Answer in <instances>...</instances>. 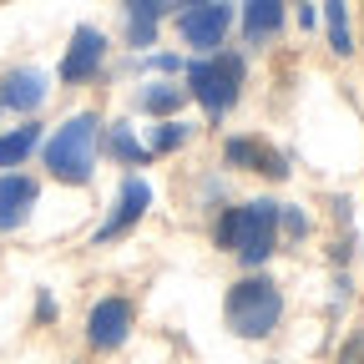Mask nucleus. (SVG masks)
I'll return each mask as SVG.
<instances>
[{"instance_id": "6e6552de", "label": "nucleus", "mask_w": 364, "mask_h": 364, "mask_svg": "<svg viewBox=\"0 0 364 364\" xmlns=\"http://www.w3.org/2000/svg\"><path fill=\"white\" fill-rule=\"evenodd\" d=\"M132 334V304L127 299H102L86 314V344L91 349H117Z\"/></svg>"}, {"instance_id": "20e7f679", "label": "nucleus", "mask_w": 364, "mask_h": 364, "mask_svg": "<svg viewBox=\"0 0 364 364\" xmlns=\"http://www.w3.org/2000/svg\"><path fill=\"white\" fill-rule=\"evenodd\" d=\"M238 86H243V56H233V51H218V56L188 66V97H198V107L208 117H228V112H233Z\"/></svg>"}, {"instance_id": "f3484780", "label": "nucleus", "mask_w": 364, "mask_h": 364, "mask_svg": "<svg viewBox=\"0 0 364 364\" xmlns=\"http://www.w3.org/2000/svg\"><path fill=\"white\" fill-rule=\"evenodd\" d=\"M112 157H117V162H127V167H136V162H147L152 152H147L142 142H136V136H132L127 127H117V132H112Z\"/></svg>"}, {"instance_id": "1a4fd4ad", "label": "nucleus", "mask_w": 364, "mask_h": 364, "mask_svg": "<svg viewBox=\"0 0 364 364\" xmlns=\"http://www.w3.org/2000/svg\"><path fill=\"white\" fill-rule=\"evenodd\" d=\"M46 71H36V66H16V71H6L0 76V107H11V112H36L41 102H46Z\"/></svg>"}, {"instance_id": "4468645a", "label": "nucleus", "mask_w": 364, "mask_h": 364, "mask_svg": "<svg viewBox=\"0 0 364 364\" xmlns=\"http://www.w3.org/2000/svg\"><path fill=\"white\" fill-rule=\"evenodd\" d=\"M182 102H188V86H177V81H152L142 97H136V107H142L147 117H172Z\"/></svg>"}, {"instance_id": "aec40b11", "label": "nucleus", "mask_w": 364, "mask_h": 364, "mask_svg": "<svg viewBox=\"0 0 364 364\" xmlns=\"http://www.w3.org/2000/svg\"><path fill=\"white\" fill-rule=\"evenodd\" d=\"M147 66H152V71H182V61H177V56H152Z\"/></svg>"}, {"instance_id": "412c9836", "label": "nucleus", "mask_w": 364, "mask_h": 364, "mask_svg": "<svg viewBox=\"0 0 364 364\" xmlns=\"http://www.w3.org/2000/svg\"><path fill=\"white\" fill-rule=\"evenodd\" d=\"M359 349H364V339H354V344L344 349V359H339V364H354V359H359Z\"/></svg>"}, {"instance_id": "f8f14e48", "label": "nucleus", "mask_w": 364, "mask_h": 364, "mask_svg": "<svg viewBox=\"0 0 364 364\" xmlns=\"http://www.w3.org/2000/svg\"><path fill=\"white\" fill-rule=\"evenodd\" d=\"M167 16V0H127V41L136 51H147L157 41V26Z\"/></svg>"}, {"instance_id": "f03ea898", "label": "nucleus", "mask_w": 364, "mask_h": 364, "mask_svg": "<svg viewBox=\"0 0 364 364\" xmlns=\"http://www.w3.org/2000/svg\"><path fill=\"white\" fill-rule=\"evenodd\" d=\"M218 243L223 248H233L248 268L263 263L273 248H279V203H243V208H228L223 223H218Z\"/></svg>"}, {"instance_id": "6ab92c4d", "label": "nucleus", "mask_w": 364, "mask_h": 364, "mask_svg": "<svg viewBox=\"0 0 364 364\" xmlns=\"http://www.w3.org/2000/svg\"><path fill=\"white\" fill-rule=\"evenodd\" d=\"M279 228H289L294 238H304V233H309V218H304V213H294V208H289V213L279 208Z\"/></svg>"}, {"instance_id": "7ed1b4c3", "label": "nucleus", "mask_w": 364, "mask_h": 364, "mask_svg": "<svg viewBox=\"0 0 364 364\" xmlns=\"http://www.w3.org/2000/svg\"><path fill=\"white\" fill-rule=\"evenodd\" d=\"M223 318H228V329H233L238 339H263L279 329V318H284V294L273 279H243L228 289V304H223Z\"/></svg>"}, {"instance_id": "9d476101", "label": "nucleus", "mask_w": 364, "mask_h": 364, "mask_svg": "<svg viewBox=\"0 0 364 364\" xmlns=\"http://www.w3.org/2000/svg\"><path fill=\"white\" fill-rule=\"evenodd\" d=\"M223 157H228V167H248V172H263V177H289V157L253 142V136H233L223 147Z\"/></svg>"}, {"instance_id": "0eeeda50", "label": "nucleus", "mask_w": 364, "mask_h": 364, "mask_svg": "<svg viewBox=\"0 0 364 364\" xmlns=\"http://www.w3.org/2000/svg\"><path fill=\"white\" fill-rule=\"evenodd\" d=\"M152 208V188H147V177H127L122 182V193H117V203H112V218L97 228V243H112V238H122L132 223H142V213Z\"/></svg>"}, {"instance_id": "a211bd4d", "label": "nucleus", "mask_w": 364, "mask_h": 364, "mask_svg": "<svg viewBox=\"0 0 364 364\" xmlns=\"http://www.w3.org/2000/svg\"><path fill=\"white\" fill-rule=\"evenodd\" d=\"M182 142H188V127H182V122H162V127L152 132V142H147V152H177Z\"/></svg>"}, {"instance_id": "ddd939ff", "label": "nucleus", "mask_w": 364, "mask_h": 364, "mask_svg": "<svg viewBox=\"0 0 364 364\" xmlns=\"http://www.w3.org/2000/svg\"><path fill=\"white\" fill-rule=\"evenodd\" d=\"M284 31V0H243V36L268 41Z\"/></svg>"}, {"instance_id": "423d86ee", "label": "nucleus", "mask_w": 364, "mask_h": 364, "mask_svg": "<svg viewBox=\"0 0 364 364\" xmlns=\"http://www.w3.org/2000/svg\"><path fill=\"white\" fill-rule=\"evenodd\" d=\"M102 61H107V36H102L97 26H76L66 56H61V81H66V86L91 81V76L102 71Z\"/></svg>"}, {"instance_id": "dca6fc26", "label": "nucleus", "mask_w": 364, "mask_h": 364, "mask_svg": "<svg viewBox=\"0 0 364 364\" xmlns=\"http://www.w3.org/2000/svg\"><path fill=\"white\" fill-rule=\"evenodd\" d=\"M324 26H329V46L339 56H354V36H349V6L344 0H324Z\"/></svg>"}, {"instance_id": "39448f33", "label": "nucleus", "mask_w": 364, "mask_h": 364, "mask_svg": "<svg viewBox=\"0 0 364 364\" xmlns=\"http://www.w3.org/2000/svg\"><path fill=\"white\" fill-rule=\"evenodd\" d=\"M228 26H233V6L228 0H208V6H188L177 16V31L188 46H198V51H213V46H223Z\"/></svg>"}, {"instance_id": "9b49d317", "label": "nucleus", "mask_w": 364, "mask_h": 364, "mask_svg": "<svg viewBox=\"0 0 364 364\" xmlns=\"http://www.w3.org/2000/svg\"><path fill=\"white\" fill-rule=\"evenodd\" d=\"M31 208H36V182L21 172H6L0 177V233H16L31 218Z\"/></svg>"}, {"instance_id": "f257e3e1", "label": "nucleus", "mask_w": 364, "mask_h": 364, "mask_svg": "<svg viewBox=\"0 0 364 364\" xmlns=\"http://www.w3.org/2000/svg\"><path fill=\"white\" fill-rule=\"evenodd\" d=\"M97 142H102V117L97 112H76L66 127H56V136L46 142V167H51L56 182H91V167H97Z\"/></svg>"}, {"instance_id": "4be33fe9", "label": "nucleus", "mask_w": 364, "mask_h": 364, "mask_svg": "<svg viewBox=\"0 0 364 364\" xmlns=\"http://www.w3.org/2000/svg\"><path fill=\"white\" fill-rule=\"evenodd\" d=\"M182 6H208V0H182Z\"/></svg>"}, {"instance_id": "2eb2a0df", "label": "nucleus", "mask_w": 364, "mask_h": 364, "mask_svg": "<svg viewBox=\"0 0 364 364\" xmlns=\"http://www.w3.org/2000/svg\"><path fill=\"white\" fill-rule=\"evenodd\" d=\"M36 142H41V127H16V132H6V136H0V167H21V162L36 152Z\"/></svg>"}]
</instances>
